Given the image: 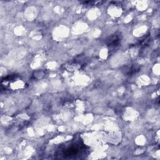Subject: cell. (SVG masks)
Here are the masks:
<instances>
[{
    "instance_id": "1",
    "label": "cell",
    "mask_w": 160,
    "mask_h": 160,
    "mask_svg": "<svg viewBox=\"0 0 160 160\" xmlns=\"http://www.w3.org/2000/svg\"><path fill=\"white\" fill-rule=\"evenodd\" d=\"M84 146L80 143H75L71 144L69 146L66 147L63 149L62 152V156L64 158H75L76 156H78L81 151L84 150L83 148Z\"/></svg>"
},
{
    "instance_id": "2",
    "label": "cell",
    "mask_w": 160,
    "mask_h": 160,
    "mask_svg": "<svg viewBox=\"0 0 160 160\" xmlns=\"http://www.w3.org/2000/svg\"><path fill=\"white\" fill-rule=\"evenodd\" d=\"M119 38L116 36H112L111 38H110L109 40V45L111 46V45H115V44H118L119 42Z\"/></svg>"
}]
</instances>
